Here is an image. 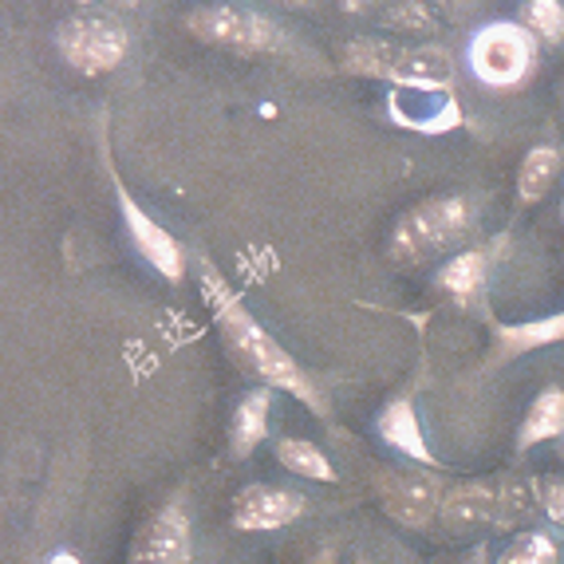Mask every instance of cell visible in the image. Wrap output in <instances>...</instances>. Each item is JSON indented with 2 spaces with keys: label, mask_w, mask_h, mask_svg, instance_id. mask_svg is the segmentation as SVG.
<instances>
[{
  "label": "cell",
  "mask_w": 564,
  "mask_h": 564,
  "mask_svg": "<svg viewBox=\"0 0 564 564\" xmlns=\"http://www.w3.org/2000/svg\"><path fill=\"white\" fill-rule=\"evenodd\" d=\"M202 301H206L209 316H214L221 344H226L229 356H234L249 376L261 379L264 387H281V391L296 395L316 414H328V399H324L321 383L304 371L301 359L292 356L273 332L257 321L253 312H249V304L241 301V292L217 273L209 261H202Z\"/></svg>",
  "instance_id": "1"
},
{
  "label": "cell",
  "mask_w": 564,
  "mask_h": 564,
  "mask_svg": "<svg viewBox=\"0 0 564 564\" xmlns=\"http://www.w3.org/2000/svg\"><path fill=\"white\" fill-rule=\"evenodd\" d=\"M470 72L494 91L521 87L536 72V36L521 20H489L470 36Z\"/></svg>",
  "instance_id": "2"
},
{
  "label": "cell",
  "mask_w": 564,
  "mask_h": 564,
  "mask_svg": "<svg viewBox=\"0 0 564 564\" xmlns=\"http://www.w3.org/2000/svg\"><path fill=\"white\" fill-rule=\"evenodd\" d=\"M344 67L356 76H379L399 87H451V52L446 47H395L383 40H351Z\"/></svg>",
  "instance_id": "3"
},
{
  "label": "cell",
  "mask_w": 564,
  "mask_h": 564,
  "mask_svg": "<svg viewBox=\"0 0 564 564\" xmlns=\"http://www.w3.org/2000/svg\"><path fill=\"white\" fill-rule=\"evenodd\" d=\"M470 229H474V206L466 198H458V194L426 198L395 221L391 257L395 261H423V257L438 253L446 245L462 241Z\"/></svg>",
  "instance_id": "4"
},
{
  "label": "cell",
  "mask_w": 564,
  "mask_h": 564,
  "mask_svg": "<svg viewBox=\"0 0 564 564\" xmlns=\"http://www.w3.org/2000/svg\"><path fill=\"white\" fill-rule=\"evenodd\" d=\"M56 47L76 72L104 76V72H115L127 59L131 36H127V29H122L119 20L79 12V17H67L56 29Z\"/></svg>",
  "instance_id": "5"
},
{
  "label": "cell",
  "mask_w": 564,
  "mask_h": 564,
  "mask_svg": "<svg viewBox=\"0 0 564 564\" xmlns=\"http://www.w3.org/2000/svg\"><path fill=\"white\" fill-rule=\"evenodd\" d=\"M186 29L209 44L234 47V52H276L284 44L281 29L245 4H206L186 17Z\"/></svg>",
  "instance_id": "6"
},
{
  "label": "cell",
  "mask_w": 564,
  "mask_h": 564,
  "mask_svg": "<svg viewBox=\"0 0 564 564\" xmlns=\"http://www.w3.org/2000/svg\"><path fill=\"white\" fill-rule=\"evenodd\" d=\"M104 166L107 174H111V186H115V202H119V214H122V226H127V234H131V245L139 249V257L147 264H154L166 281H182V273H186V249H182V241L170 229H162L159 221H154L147 209L134 202V194L127 186H122L119 170H115L111 154H107L104 147Z\"/></svg>",
  "instance_id": "7"
},
{
  "label": "cell",
  "mask_w": 564,
  "mask_h": 564,
  "mask_svg": "<svg viewBox=\"0 0 564 564\" xmlns=\"http://www.w3.org/2000/svg\"><path fill=\"white\" fill-rule=\"evenodd\" d=\"M379 494V506L387 518L406 529H426L443 513V486L431 470H399V466H379L371 478Z\"/></svg>",
  "instance_id": "8"
},
{
  "label": "cell",
  "mask_w": 564,
  "mask_h": 564,
  "mask_svg": "<svg viewBox=\"0 0 564 564\" xmlns=\"http://www.w3.org/2000/svg\"><path fill=\"white\" fill-rule=\"evenodd\" d=\"M194 561V529L182 498H170L131 545V564H189Z\"/></svg>",
  "instance_id": "9"
},
{
  "label": "cell",
  "mask_w": 564,
  "mask_h": 564,
  "mask_svg": "<svg viewBox=\"0 0 564 564\" xmlns=\"http://www.w3.org/2000/svg\"><path fill=\"white\" fill-rule=\"evenodd\" d=\"M304 513V494L281 486H245L234 498V529L241 533H273Z\"/></svg>",
  "instance_id": "10"
},
{
  "label": "cell",
  "mask_w": 564,
  "mask_h": 564,
  "mask_svg": "<svg viewBox=\"0 0 564 564\" xmlns=\"http://www.w3.org/2000/svg\"><path fill=\"white\" fill-rule=\"evenodd\" d=\"M376 431L391 451L406 454V458H414V462H423V466H434V454H431V446H426L423 423H419L411 399H391V403L379 411Z\"/></svg>",
  "instance_id": "11"
},
{
  "label": "cell",
  "mask_w": 564,
  "mask_h": 564,
  "mask_svg": "<svg viewBox=\"0 0 564 564\" xmlns=\"http://www.w3.org/2000/svg\"><path fill=\"white\" fill-rule=\"evenodd\" d=\"M438 518L451 529L470 525H498V486L489 481H466L443 494V513Z\"/></svg>",
  "instance_id": "12"
},
{
  "label": "cell",
  "mask_w": 564,
  "mask_h": 564,
  "mask_svg": "<svg viewBox=\"0 0 564 564\" xmlns=\"http://www.w3.org/2000/svg\"><path fill=\"white\" fill-rule=\"evenodd\" d=\"M269 411H273V387H253L237 403L234 419H229V451H234V458H249L269 438Z\"/></svg>",
  "instance_id": "13"
},
{
  "label": "cell",
  "mask_w": 564,
  "mask_h": 564,
  "mask_svg": "<svg viewBox=\"0 0 564 564\" xmlns=\"http://www.w3.org/2000/svg\"><path fill=\"white\" fill-rule=\"evenodd\" d=\"M564 434V391L561 387H545L541 395L529 406L525 423L518 431V451H529V446H541L549 438H561Z\"/></svg>",
  "instance_id": "14"
},
{
  "label": "cell",
  "mask_w": 564,
  "mask_h": 564,
  "mask_svg": "<svg viewBox=\"0 0 564 564\" xmlns=\"http://www.w3.org/2000/svg\"><path fill=\"white\" fill-rule=\"evenodd\" d=\"M549 344H564V312L533 324H506V328H498V359L525 356V351L549 348Z\"/></svg>",
  "instance_id": "15"
},
{
  "label": "cell",
  "mask_w": 564,
  "mask_h": 564,
  "mask_svg": "<svg viewBox=\"0 0 564 564\" xmlns=\"http://www.w3.org/2000/svg\"><path fill=\"white\" fill-rule=\"evenodd\" d=\"M486 269H489V257L481 249H466L458 253L454 261L443 264V273H438V289L446 296H454L458 304H470L478 301V292L486 289Z\"/></svg>",
  "instance_id": "16"
},
{
  "label": "cell",
  "mask_w": 564,
  "mask_h": 564,
  "mask_svg": "<svg viewBox=\"0 0 564 564\" xmlns=\"http://www.w3.org/2000/svg\"><path fill=\"white\" fill-rule=\"evenodd\" d=\"M561 174V151L556 147H533V151L521 159L518 170V198L525 202H541L549 194V186Z\"/></svg>",
  "instance_id": "17"
},
{
  "label": "cell",
  "mask_w": 564,
  "mask_h": 564,
  "mask_svg": "<svg viewBox=\"0 0 564 564\" xmlns=\"http://www.w3.org/2000/svg\"><path fill=\"white\" fill-rule=\"evenodd\" d=\"M276 462L284 470L296 474V478H312V481H336V470H332L328 454L321 446L304 443V438H276L273 446Z\"/></svg>",
  "instance_id": "18"
},
{
  "label": "cell",
  "mask_w": 564,
  "mask_h": 564,
  "mask_svg": "<svg viewBox=\"0 0 564 564\" xmlns=\"http://www.w3.org/2000/svg\"><path fill=\"white\" fill-rule=\"evenodd\" d=\"M541 506V489L536 481H525V478H506L498 486V525L501 529H513Z\"/></svg>",
  "instance_id": "19"
},
{
  "label": "cell",
  "mask_w": 564,
  "mask_h": 564,
  "mask_svg": "<svg viewBox=\"0 0 564 564\" xmlns=\"http://www.w3.org/2000/svg\"><path fill=\"white\" fill-rule=\"evenodd\" d=\"M561 561V545L549 533H521L509 541V549L498 556V564H556Z\"/></svg>",
  "instance_id": "20"
},
{
  "label": "cell",
  "mask_w": 564,
  "mask_h": 564,
  "mask_svg": "<svg viewBox=\"0 0 564 564\" xmlns=\"http://www.w3.org/2000/svg\"><path fill=\"white\" fill-rule=\"evenodd\" d=\"M521 24H525L533 36L545 40V44H561L564 40V4H556V0L521 4Z\"/></svg>",
  "instance_id": "21"
},
{
  "label": "cell",
  "mask_w": 564,
  "mask_h": 564,
  "mask_svg": "<svg viewBox=\"0 0 564 564\" xmlns=\"http://www.w3.org/2000/svg\"><path fill=\"white\" fill-rule=\"evenodd\" d=\"M541 506H545V513L556 521V525H564V481H541Z\"/></svg>",
  "instance_id": "22"
},
{
  "label": "cell",
  "mask_w": 564,
  "mask_h": 564,
  "mask_svg": "<svg viewBox=\"0 0 564 564\" xmlns=\"http://www.w3.org/2000/svg\"><path fill=\"white\" fill-rule=\"evenodd\" d=\"M387 17L395 20V24H411V32H431V12H426L423 4H399V9H391Z\"/></svg>",
  "instance_id": "23"
},
{
  "label": "cell",
  "mask_w": 564,
  "mask_h": 564,
  "mask_svg": "<svg viewBox=\"0 0 564 564\" xmlns=\"http://www.w3.org/2000/svg\"><path fill=\"white\" fill-rule=\"evenodd\" d=\"M458 564H489V549H486V545H474L470 553L462 556Z\"/></svg>",
  "instance_id": "24"
},
{
  "label": "cell",
  "mask_w": 564,
  "mask_h": 564,
  "mask_svg": "<svg viewBox=\"0 0 564 564\" xmlns=\"http://www.w3.org/2000/svg\"><path fill=\"white\" fill-rule=\"evenodd\" d=\"M308 564H336V549H332V545H324V549H321V553L312 556V561H308Z\"/></svg>",
  "instance_id": "25"
},
{
  "label": "cell",
  "mask_w": 564,
  "mask_h": 564,
  "mask_svg": "<svg viewBox=\"0 0 564 564\" xmlns=\"http://www.w3.org/2000/svg\"><path fill=\"white\" fill-rule=\"evenodd\" d=\"M561 217H564V202H561Z\"/></svg>",
  "instance_id": "26"
},
{
  "label": "cell",
  "mask_w": 564,
  "mask_h": 564,
  "mask_svg": "<svg viewBox=\"0 0 564 564\" xmlns=\"http://www.w3.org/2000/svg\"><path fill=\"white\" fill-rule=\"evenodd\" d=\"M351 564H367V561H351Z\"/></svg>",
  "instance_id": "27"
},
{
  "label": "cell",
  "mask_w": 564,
  "mask_h": 564,
  "mask_svg": "<svg viewBox=\"0 0 564 564\" xmlns=\"http://www.w3.org/2000/svg\"><path fill=\"white\" fill-rule=\"evenodd\" d=\"M561 458H564V451H561Z\"/></svg>",
  "instance_id": "28"
}]
</instances>
